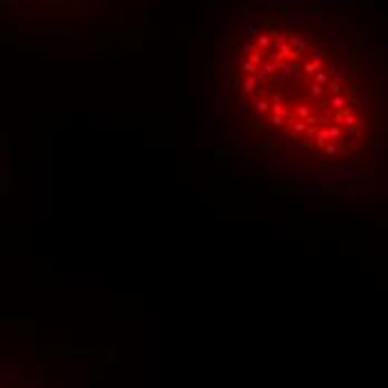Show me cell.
Masks as SVG:
<instances>
[{
  "mask_svg": "<svg viewBox=\"0 0 388 388\" xmlns=\"http://www.w3.org/2000/svg\"><path fill=\"white\" fill-rule=\"evenodd\" d=\"M317 67H319V60H310V63H306L303 71H306V74H314V71H317Z\"/></svg>",
  "mask_w": 388,
  "mask_h": 388,
  "instance_id": "6da1fadb",
  "label": "cell"
},
{
  "mask_svg": "<svg viewBox=\"0 0 388 388\" xmlns=\"http://www.w3.org/2000/svg\"><path fill=\"white\" fill-rule=\"evenodd\" d=\"M290 45H292V47H295V49H297V52H301V49H303V47H306V42H303L301 38H290Z\"/></svg>",
  "mask_w": 388,
  "mask_h": 388,
  "instance_id": "7a4b0ae2",
  "label": "cell"
},
{
  "mask_svg": "<svg viewBox=\"0 0 388 388\" xmlns=\"http://www.w3.org/2000/svg\"><path fill=\"white\" fill-rule=\"evenodd\" d=\"M330 105H332V107H341V105H344V98H341V96H335V98L330 101Z\"/></svg>",
  "mask_w": 388,
  "mask_h": 388,
  "instance_id": "3957f363",
  "label": "cell"
},
{
  "mask_svg": "<svg viewBox=\"0 0 388 388\" xmlns=\"http://www.w3.org/2000/svg\"><path fill=\"white\" fill-rule=\"evenodd\" d=\"M297 114H299V116H303V118H306V116H308V114H310V109H308V107H306V105H301V107H299V109H297Z\"/></svg>",
  "mask_w": 388,
  "mask_h": 388,
  "instance_id": "277c9868",
  "label": "cell"
},
{
  "mask_svg": "<svg viewBox=\"0 0 388 388\" xmlns=\"http://www.w3.org/2000/svg\"><path fill=\"white\" fill-rule=\"evenodd\" d=\"M317 83H321V85H324V83H328V76L324 74V71H319V74H317Z\"/></svg>",
  "mask_w": 388,
  "mask_h": 388,
  "instance_id": "5b68a950",
  "label": "cell"
},
{
  "mask_svg": "<svg viewBox=\"0 0 388 388\" xmlns=\"http://www.w3.org/2000/svg\"><path fill=\"white\" fill-rule=\"evenodd\" d=\"M257 109H259V112L268 109V103H265V101H257Z\"/></svg>",
  "mask_w": 388,
  "mask_h": 388,
  "instance_id": "8992f818",
  "label": "cell"
},
{
  "mask_svg": "<svg viewBox=\"0 0 388 388\" xmlns=\"http://www.w3.org/2000/svg\"><path fill=\"white\" fill-rule=\"evenodd\" d=\"M268 42H270L268 36H259V45H261V47H268Z\"/></svg>",
  "mask_w": 388,
  "mask_h": 388,
  "instance_id": "52a82bcc",
  "label": "cell"
},
{
  "mask_svg": "<svg viewBox=\"0 0 388 388\" xmlns=\"http://www.w3.org/2000/svg\"><path fill=\"white\" fill-rule=\"evenodd\" d=\"M321 91H324V87H319V85H314V87H312V91H310V94H312V96H319V94H321Z\"/></svg>",
  "mask_w": 388,
  "mask_h": 388,
  "instance_id": "ba28073f",
  "label": "cell"
},
{
  "mask_svg": "<svg viewBox=\"0 0 388 388\" xmlns=\"http://www.w3.org/2000/svg\"><path fill=\"white\" fill-rule=\"evenodd\" d=\"M246 89H248V91L254 89V78H248V80H246Z\"/></svg>",
  "mask_w": 388,
  "mask_h": 388,
  "instance_id": "9c48e42d",
  "label": "cell"
},
{
  "mask_svg": "<svg viewBox=\"0 0 388 388\" xmlns=\"http://www.w3.org/2000/svg\"><path fill=\"white\" fill-rule=\"evenodd\" d=\"M328 136H330V138H337V136H339V130H337V127L328 130Z\"/></svg>",
  "mask_w": 388,
  "mask_h": 388,
  "instance_id": "30bf717a",
  "label": "cell"
},
{
  "mask_svg": "<svg viewBox=\"0 0 388 388\" xmlns=\"http://www.w3.org/2000/svg\"><path fill=\"white\" fill-rule=\"evenodd\" d=\"M319 58H321V49H319V47H314V60H319Z\"/></svg>",
  "mask_w": 388,
  "mask_h": 388,
  "instance_id": "8fae6325",
  "label": "cell"
},
{
  "mask_svg": "<svg viewBox=\"0 0 388 388\" xmlns=\"http://www.w3.org/2000/svg\"><path fill=\"white\" fill-rule=\"evenodd\" d=\"M252 63H261V54H259V52L252 54Z\"/></svg>",
  "mask_w": 388,
  "mask_h": 388,
  "instance_id": "7c38bea8",
  "label": "cell"
},
{
  "mask_svg": "<svg viewBox=\"0 0 388 388\" xmlns=\"http://www.w3.org/2000/svg\"><path fill=\"white\" fill-rule=\"evenodd\" d=\"M243 69H246V71H254V67H252V63H243Z\"/></svg>",
  "mask_w": 388,
  "mask_h": 388,
  "instance_id": "4fadbf2b",
  "label": "cell"
},
{
  "mask_svg": "<svg viewBox=\"0 0 388 388\" xmlns=\"http://www.w3.org/2000/svg\"><path fill=\"white\" fill-rule=\"evenodd\" d=\"M295 130H297V132H301V130H306V123H295Z\"/></svg>",
  "mask_w": 388,
  "mask_h": 388,
  "instance_id": "5bb4252c",
  "label": "cell"
},
{
  "mask_svg": "<svg viewBox=\"0 0 388 388\" xmlns=\"http://www.w3.org/2000/svg\"><path fill=\"white\" fill-rule=\"evenodd\" d=\"M330 89H332L335 94H339V85H337V83H330Z\"/></svg>",
  "mask_w": 388,
  "mask_h": 388,
  "instance_id": "9a60e30c",
  "label": "cell"
},
{
  "mask_svg": "<svg viewBox=\"0 0 388 388\" xmlns=\"http://www.w3.org/2000/svg\"><path fill=\"white\" fill-rule=\"evenodd\" d=\"M246 52H252V54H257V47H254V45H248V47H246Z\"/></svg>",
  "mask_w": 388,
  "mask_h": 388,
  "instance_id": "2e32d148",
  "label": "cell"
},
{
  "mask_svg": "<svg viewBox=\"0 0 388 388\" xmlns=\"http://www.w3.org/2000/svg\"><path fill=\"white\" fill-rule=\"evenodd\" d=\"M272 123H277V125H281V123H283V120H281V116H277V114H274V118H272Z\"/></svg>",
  "mask_w": 388,
  "mask_h": 388,
  "instance_id": "e0dca14e",
  "label": "cell"
}]
</instances>
